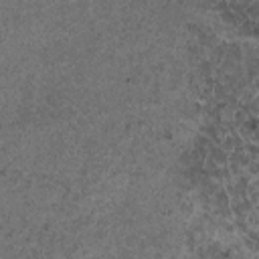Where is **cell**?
<instances>
[{
  "label": "cell",
  "mask_w": 259,
  "mask_h": 259,
  "mask_svg": "<svg viewBox=\"0 0 259 259\" xmlns=\"http://www.w3.org/2000/svg\"><path fill=\"white\" fill-rule=\"evenodd\" d=\"M257 89H259V79H257Z\"/></svg>",
  "instance_id": "4"
},
{
  "label": "cell",
  "mask_w": 259,
  "mask_h": 259,
  "mask_svg": "<svg viewBox=\"0 0 259 259\" xmlns=\"http://www.w3.org/2000/svg\"><path fill=\"white\" fill-rule=\"evenodd\" d=\"M241 132H245V136L251 138L253 142H259V117H249L241 125Z\"/></svg>",
  "instance_id": "2"
},
{
  "label": "cell",
  "mask_w": 259,
  "mask_h": 259,
  "mask_svg": "<svg viewBox=\"0 0 259 259\" xmlns=\"http://www.w3.org/2000/svg\"><path fill=\"white\" fill-rule=\"evenodd\" d=\"M243 69L247 73V79H255L259 75V47L243 49Z\"/></svg>",
  "instance_id": "1"
},
{
  "label": "cell",
  "mask_w": 259,
  "mask_h": 259,
  "mask_svg": "<svg viewBox=\"0 0 259 259\" xmlns=\"http://www.w3.org/2000/svg\"><path fill=\"white\" fill-rule=\"evenodd\" d=\"M249 109H251V113H255V115H259V97H255L251 103H249Z\"/></svg>",
  "instance_id": "3"
}]
</instances>
